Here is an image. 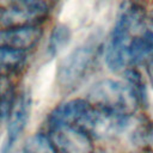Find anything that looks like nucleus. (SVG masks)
<instances>
[{
  "mask_svg": "<svg viewBox=\"0 0 153 153\" xmlns=\"http://www.w3.org/2000/svg\"><path fill=\"white\" fill-rule=\"evenodd\" d=\"M143 20L145 10L141 6L123 4L105 49V62L111 71L118 72L130 66L129 47Z\"/></svg>",
  "mask_w": 153,
  "mask_h": 153,
  "instance_id": "nucleus-1",
  "label": "nucleus"
},
{
  "mask_svg": "<svg viewBox=\"0 0 153 153\" xmlns=\"http://www.w3.org/2000/svg\"><path fill=\"white\" fill-rule=\"evenodd\" d=\"M86 100L96 108L126 117H129L141 105L137 94L127 81L114 79H103L96 82L88 90Z\"/></svg>",
  "mask_w": 153,
  "mask_h": 153,
  "instance_id": "nucleus-2",
  "label": "nucleus"
},
{
  "mask_svg": "<svg viewBox=\"0 0 153 153\" xmlns=\"http://www.w3.org/2000/svg\"><path fill=\"white\" fill-rule=\"evenodd\" d=\"M98 54V45L93 42L84 43L73 49L57 68V82L62 88L72 90L78 86L91 69Z\"/></svg>",
  "mask_w": 153,
  "mask_h": 153,
  "instance_id": "nucleus-3",
  "label": "nucleus"
},
{
  "mask_svg": "<svg viewBox=\"0 0 153 153\" xmlns=\"http://www.w3.org/2000/svg\"><path fill=\"white\" fill-rule=\"evenodd\" d=\"M51 4L47 1H16L0 7V29L39 25L49 16Z\"/></svg>",
  "mask_w": 153,
  "mask_h": 153,
  "instance_id": "nucleus-4",
  "label": "nucleus"
},
{
  "mask_svg": "<svg viewBox=\"0 0 153 153\" xmlns=\"http://www.w3.org/2000/svg\"><path fill=\"white\" fill-rule=\"evenodd\" d=\"M31 114V97L27 93H22L13 104L8 115V124L6 130V140L1 153H10L19 136L26 128Z\"/></svg>",
  "mask_w": 153,
  "mask_h": 153,
  "instance_id": "nucleus-5",
  "label": "nucleus"
},
{
  "mask_svg": "<svg viewBox=\"0 0 153 153\" xmlns=\"http://www.w3.org/2000/svg\"><path fill=\"white\" fill-rule=\"evenodd\" d=\"M49 139L57 153H93L91 139L73 128H49Z\"/></svg>",
  "mask_w": 153,
  "mask_h": 153,
  "instance_id": "nucleus-6",
  "label": "nucleus"
},
{
  "mask_svg": "<svg viewBox=\"0 0 153 153\" xmlns=\"http://www.w3.org/2000/svg\"><path fill=\"white\" fill-rule=\"evenodd\" d=\"M42 35L39 25L0 29V48L26 51L38 43Z\"/></svg>",
  "mask_w": 153,
  "mask_h": 153,
  "instance_id": "nucleus-7",
  "label": "nucleus"
},
{
  "mask_svg": "<svg viewBox=\"0 0 153 153\" xmlns=\"http://www.w3.org/2000/svg\"><path fill=\"white\" fill-rule=\"evenodd\" d=\"M26 51L0 48V76L8 78L18 73L26 63Z\"/></svg>",
  "mask_w": 153,
  "mask_h": 153,
  "instance_id": "nucleus-8",
  "label": "nucleus"
},
{
  "mask_svg": "<svg viewBox=\"0 0 153 153\" xmlns=\"http://www.w3.org/2000/svg\"><path fill=\"white\" fill-rule=\"evenodd\" d=\"M71 38H72V32L68 26H66L65 24L55 25L48 41V45H47L48 54L50 56L57 55L61 50L66 48V45H68Z\"/></svg>",
  "mask_w": 153,
  "mask_h": 153,
  "instance_id": "nucleus-9",
  "label": "nucleus"
},
{
  "mask_svg": "<svg viewBox=\"0 0 153 153\" xmlns=\"http://www.w3.org/2000/svg\"><path fill=\"white\" fill-rule=\"evenodd\" d=\"M23 153H57L48 135L37 133L26 139L23 145Z\"/></svg>",
  "mask_w": 153,
  "mask_h": 153,
  "instance_id": "nucleus-10",
  "label": "nucleus"
},
{
  "mask_svg": "<svg viewBox=\"0 0 153 153\" xmlns=\"http://www.w3.org/2000/svg\"><path fill=\"white\" fill-rule=\"evenodd\" d=\"M13 94V87L8 79L0 76V117H8L16 102Z\"/></svg>",
  "mask_w": 153,
  "mask_h": 153,
  "instance_id": "nucleus-11",
  "label": "nucleus"
},
{
  "mask_svg": "<svg viewBox=\"0 0 153 153\" xmlns=\"http://www.w3.org/2000/svg\"><path fill=\"white\" fill-rule=\"evenodd\" d=\"M145 63H146V69H147V74H148L149 81H151V84L153 86V55Z\"/></svg>",
  "mask_w": 153,
  "mask_h": 153,
  "instance_id": "nucleus-12",
  "label": "nucleus"
},
{
  "mask_svg": "<svg viewBox=\"0 0 153 153\" xmlns=\"http://www.w3.org/2000/svg\"><path fill=\"white\" fill-rule=\"evenodd\" d=\"M145 36H146L147 41L149 42V44H151L152 48H153V32H152V31H147V32H145Z\"/></svg>",
  "mask_w": 153,
  "mask_h": 153,
  "instance_id": "nucleus-13",
  "label": "nucleus"
},
{
  "mask_svg": "<svg viewBox=\"0 0 153 153\" xmlns=\"http://www.w3.org/2000/svg\"><path fill=\"white\" fill-rule=\"evenodd\" d=\"M93 153H104V152H93Z\"/></svg>",
  "mask_w": 153,
  "mask_h": 153,
  "instance_id": "nucleus-14",
  "label": "nucleus"
}]
</instances>
